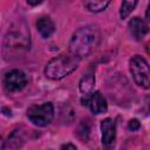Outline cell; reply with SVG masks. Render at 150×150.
Masks as SVG:
<instances>
[{
    "label": "cell",
    "instance_id": "ba28073f",
    "mask_svg": "<svg viewBox=\"0 0 150 150\" xmlns=\"http://www.w3.org/2000/svg\"><path fill=\"white\" fill-rule=\"evenodd\" d=\"M150 28L148 26V23L141 19V18H132L129 21V32L132 35V38L135 40H142L148 33H149Z\"/></svg>",
    "mask_w": 150,
    "mask_h": 150
},
{
    "label": "cell",
    "instance_id": "30bf717a",
    "mask_svg": "<svg viewBox=\"0 0 150 150\" xmlns=\"http://www.w3.org/2000/svg\"><path fill=\"white\" fill-rule=\"evenodd\" d=\"M36 28L42 38L48 39L55 30V25L49 16H41L36 21Z\"/></svg>",
    "mask_w": 150,
    "mask_h": 150
},
{
    "label": "cell",
    "instance_id": "e0dca14e",
    "mask_svg": "<svg viewBox=\"0 0 150 150\" xmlns=\"http://www.w3.org/2000/svg\"><path fill=\"white\" fill-rule=\"evenodd\" d=\"M146 53L150 55V42H148V43H146Z\"/></svg>",
    "mask_w": 150,
    "mask_h": 150
},
{
    "label": "cell",
    "instance_id": "6da1fadb",
    "mask_svg": "<svg viewBox=\"0 0 150 150\" xmlns=\"http://www.w3.org/2000/svg\"><path fill=\"white\" fill-rule=\"evenodd\" d=\"M100 29L94 25H87L79 28L69 42V53L80 60L87 57L100 42Z\"/></svg>",
    "mask_w": 150,
    "mask_h": 150
},
{
    "label": "cell",
    "instance_id": "9a60e30c",
    "mask_svg": "<svg viewBox=\"0 0 150 150\" xmlns=\"http://www.w3.org/2000/svg\"><path fill=\"white\" fill-rule=\"evenodd\" d=\"M145 16L148 19V21H150V4L148 5V8H146V12H145Z\"/></svg>",
    "mask_w": 150,
    "mask_h": 150
},
{
    "label": "cell",
    "instance_id": "7c38bea8",
    "mask_svg": "<svg viewBox=\"0 0 150 150\" xmlns=\"http://www.w3.org/2000/svg\"><path fill=\"white\" fill-rule=\"evenodd\" d=\"M136 6H137V1H123L120 9L121 19H127L129 14L135 9Z\"/></svg>",
    "mask_w": 150,
    "mask_h": 150
},
{
    "label": "cell",
    "instance_id": "8992f818",
    "mask_svg": "<svg viewBox=\"0 0 150 150\" xmlns=\"http://www.w3.org/2000/svg\"><path fill=\"white\" fill-rule=\"evenodd\" d=\"M103 150H114L116 141V124L112 118H104L101 122Z\"/></svg>",
    "mask_w": 150,
    "mask_h": 150
},
{
    "label": "cell",
    "instance_id": "9c48e42d",
    "mask_svg": "<svg viewBox=\"0 0 150 150\" xmlns=\"http://www.w3.org/2000/svg\"><path fill=\"white\" fill-rule=\"evenodd\" d=\"M95 86V77H94V73L91 70H88L86 74H83L80 84H79V89L80 93L82 94V97H87L93 93Z\"/></svg>",
    "mask_w": 150,
    "mask_h": 150
},
{
    "label": "cell",
    "instance_id": "3957f363",
    "mask_svg": "<svg viewBox=\"0 0 150 150\" xmlns=\"http://www.w3.org/2000/svg\"><path fill=\"white\" fill-rule=\"evenodd\" d=\"M129 69L137 86L144 89L150 88V66L144 57L139 55L132 56L129 62Z\"/></svg>",
    "mask_w": 150,
    "mask_h": 150
},
{
    "label": "cell",
    "instance_id": "7a4b0ae2",
    "mask_svg": "<svg viewBox=\"0 0 150 150\" xmlns=\"http://www.w3.org/2000/svg\"><path fill=\"white\" fill-rule=\"evenodd\" d=\"M80 59L70 53L61 54L47 63L45 68V75L50 80H61L71 74L77 68Z\"/></svg>",
    "mask_w": 150,
    "mask_h": 150
},
{
    "label": "cell",
    "instance_id": "5b68a950",
    "mask_svg": "<svg viewBox=\"0 0 150 150\" xmlns=\"http://www.w3.org/2000/svg\"><path fill=\"white\" fill-rule=\"evenodd\" d=\"M27 82H28V79H27L26 74L19 69L11 70L9 73H7L5 75V79H4L5 89L11 93L22 90L26 87Z\"/></svg>",
    "mask_w": 150,
    "mask_h": 150
},
{
    "label": "cell",
    "instance_id": "2e32d148",
    "mask_svg": "<svg viewBox=\"0 0 150 150\" xmlns=\"http://www.w3.org/2000/svg\"><path fill=\"white\" fill-rule=\"evenodd\" d=\"M42 1H30V0H28L27 1V4L28 5H32V6H36V5H40Z\"/></svg>",
    "mask_w": 150,
    "mask_h": 150
},
{
    "label": "cell",
    "instance_id": "4fadbf2b",
    "mask_svg": "<svg viewBox=\"0 0 150 150\" xmlns=\"http://www.w3.org/2000/svg\"><path fill=\"white\" fill-rule=\"evenodd\" d=\"M128 128H129L130 130H132V131H136V130H138V129L141 128V123H139V121H138L137 118H132V120L129 121Z\"/></svg>",
    "mask_w": 150,
    "mask_h": 150
},
{
    "label": "cell",
    "instance_id": "8fae6325",
    "mask_svg": "<svg viewBox=\"0 0 150 150\" xmlns=\"http://www.w3.org/2000/svg\"><path fill=\"white\" fill-rule=\"evenodd\" d=\"M110 5V1H84V6L90 11V12H94V13H98V12H102L104 11L108 6Z\"/></svg>",
    "mask_w": 150,
    "mask_h": 150
},
{
    "label": "cell",
    "instance_id": "52a82bcc",
    "mask_svg": "<svg viewBox=\"0 0 150 150\" xmlns=\"http://www.w3.org/2000/svg\"><path fill=\"white\" fill-rule=\"evenodd\" d=\"M81 102H82L83 105H89L91 112L95 114V115L103 114L108 109L107 100L104 98V96L100 91H93L89 96L82 97Z\"/></svg>",
    "mask_w": 150,
    "mask_h": 150
},
{
    "label": "cell",
    "instance_id": "5bb4252c",
    "mask_svg": "<svg viewBox=\"0 0 150 150\" xmlns=\"http://www.w3.org/2000/svg\"><path fill=\"white\" fill-rule=\"evenodd\" d=\"M61 150H76V148H75V145L68 143V144L62 145V146H61Z\"/></svg>",
    "mask_w": 150,
    "mask_h": 150
},
{
    "label": "cell",
    "instance_id": "277c9868",
    "mask_svg": "<svg viewBox=\"0 0 150 150\" xmlns=\"http://www.w3.org/2000/svg\"><path fill=\"white\" fill-rule=\"evenodd\" d=\"M27 117L33 124L38 127H46L50 124L54 118V105L50 102L32 105L27 110Z\"/></svg>",
    "mask_w": 150,
    "mask_h": 150
}]
</instances>
